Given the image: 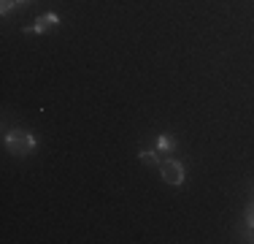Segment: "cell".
I'll return each instance as SVG.
<instances>
[{
	"instance_id": "5b68a950",
	"label": "cell",
	"mask_w": 254,
	"mask_h": 244,
	"mask_svg": "<svg viewBox=\"0 0 254 244\" xmlns=\"http://www.w3.org/2000/svg\"><path fill=\"white\" fill-rule=\"evenodd\" d=\"M157 146H160V149H173V138L160 136V141H157Z\"/></svg>"
},
{
	"instance_id": "277c9868",
	"label": "cell",
	"mask_w": 254,
	"mask_h": 244,
	"mask_svg": "<svg viewBox=\"0 0 254 244\" xmlns=\"http://www.w3.org/2000/svg\"><path fill=\"white\" fill-rule=\"evenodd\" d=\"M138 157H141V163H146V166H160V157H157L154 149H143Z\"/></svg>"
},
{
	"instance_id": "7a4b0ae2",
	"label": "cell",
	"mask_w": 254,
	"mask_h": 244,
	"mask_svg": "<svg viewBox=\"0 0 254 244\" xmlns=\"http://www.w3.org/2000/svg\"><path fill=\"white\" fill-rule=\"evenodd\" d=\"M160 174H162V182H168V185H181L184 182V166L179 160H162Z\"/></svg>"
},
{
	"instance_id": "3957f363",
	"label": "cell",
	"mask_w": 254,
	"mask_h": 244,
	"mask_svg": "<svg viewBox=\"0 0 254 244\" xmlns=\"http://www.w3.org/2000/svg\"><path fill=\"white\" fill-rule=\"evenodd\" d=\"M54 24H60V16L57 14H44V16H38V24H33V27H27L25 33H44L46 27H54Z\"/></svg>"
},
{
	"instance_id": "52a82bcc",
	"label": "cell",
	"mask_w": 254,
	"mask_h": 244,
	"mask_svg": "<svg viewBox=\"0 0 254 244\" xmlns=\"http://www.w3.org/2000/svg\"><path fill=\"white\" fill-rule=\"evenodd\" d=\"M246 223H249L252 228H254V204L249 206V209H246Z\"/></svg>"
},
{
	"instance_id": "ba28073f",
	"label": "cell",
	"mask_w": 254,
	"mask_h": 244,
	"mask_svg": "<svg viewBox=\"0 0 254 244\" xmlns=\"http://www.w3.org/2000/svg\"><path fill=\"white\" fill-rule=\"evenodd\" d=\"M25 3H30V0H16V5H25Z\"/></svg>"
},
{
	"instance_id": "6da1fadb",
	"label": "cell",
	"mask_w": 254,
	"mask_h": 244,
	"mask_svg": "<svg viewBox=\"0 0 254 244\" xmlns=\"http://www.w3.org/2000/svg\"><path fill=\"white\" fill-rule=\"evenodd\" d=\"M3 141H5V146H8V152H14V155H30V152L38 146V138L30 136V133H25V130L5 133Z\"/></svg>"
},
{
	"instance_id": "8992f818",
	"label": "cell",
	"mask_w": 254,
	"mask_h": 244,
	"mask_svg": "<svg viewBox=\"0 0 254 244\" xmlns=\"http://www.w3.org/2000/svg\"><path fill=\"white\" fill-rule=\"evenodd\" d=\"M14 3H16V0H3V5H0V14H8Z\"/></svg>"
}]
</instances>
